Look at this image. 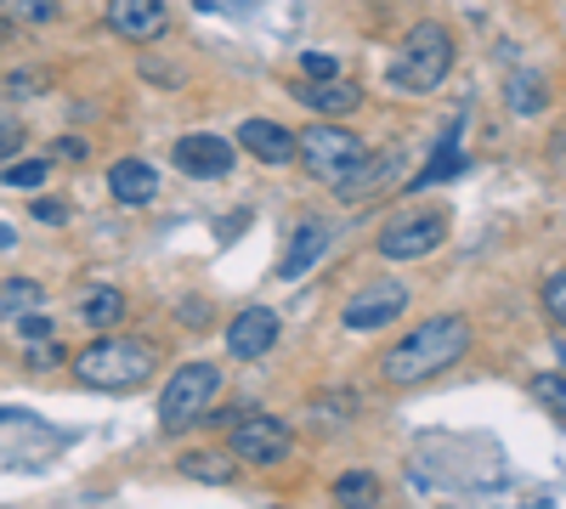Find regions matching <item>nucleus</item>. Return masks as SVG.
<instances>
[{"label": "nucleus", "instance_id": "4", "mask_svg": "<svg viewBox=\"0 0 566 509\" xmlns=\"http://www.w3.org/2000/svg\"><path fill=\"white\" fill-rule=\"evenodd\" d=\"M221 396V368L210 357H193V362H181L170 368V380L159 391V431L165 436H181V431H193L205 413L216 407Z\"/></svg>", "mask_w": 566, "mask_h": 509}, {"label": "nucleus", "instance_id": "18", "mask_svg": "<svg viewBox=\"0 0 566 509\" xmlns=\"http://www.w3.org/2000/svg\"><path fill=\"white\" fill-rule=\"evenodd\" d=\"M459 130H464V119H453V125H448V136L437 142V159L408 181V193H431V188H442L448 176H464V165H470V159H464V148H459Z\"/></svg>", "mask_w": 566, "mask_h": 509}, {"label": "nucleus", "instance_id": "11", "mask_svg": "<svg viewBox=\"0 0 566 509\" xmlns=\"http://www.w3.org/2000/svg\"><path fill=\"white\" fill-rule=\"evenodd\" d=\"M103 23L119 40H130V45H148V40H159L170 29V7H165V0H108Z\"/></svg>", "mask_w": 566, "mask_h": 509}, {"label": "nucleus", "instance_id": "7", "mask_svg": "<svg viewBox=\"0 0 566 509\" xmlns=\"http://www.w3.org/2000/svg\"><path fill=\"white\" fill-rule=\"evenodd\" d=\"M402 311H408V284L402 277H374V284H363L340 306V329L346 335H374V329H386V322H397Z\"/></svg>", "mask_w": 566, "mask_h": 509}, {"label": "nucleus", "instance_id": "30", "mask_svg": "<svg viewBox=\"0 0 566 509\" xmlns=\"http://www.w3.org/2000/svg\"><path fill=\"white\" fill-rule=\"evenodd\" d=\"M34 215H40V221H69V204H63V199H40Z\"/></svg>", "mask_w": 566, "mask_h": 509}, {"label": "nucleus", "instance_id": "13", "mask_svg": "<svg viewBox=\"0 0 566 509\" xmlns=\"http://www.w3.org/2000/svg\"><path fill=\"white\" fill-rule=\"evenodd\" d=\"M328 244H335V226H328L323 215H306V221L295 226L290 250H283V261H277V284H295V277H306V272L328 255Z\"/></svg>", "mask_w": 566, "mask_h": 509}, {"label": "nucleus", "instance_id": "6", "mask_svg": "<svg viewBox=\"0 0 566 509\" xmlns=\"http://www.w3.org/2000/svg\"><path fill=\"white\" fill-rule=\"evenodd\" d=\"M290 425L277 420V413H239L232 420V436H227V453L239 458V465H283L290 458Z\"/></svg>", "mask_w": 566, "mask_h": 509}, {"label": "nucleus", "instance_id": "25", "mask_svg": "<svg viewBox=\"0 0 566 509\" xmlns=\"http://www.w3.org/2000/svg\"><path fill=\"white\" fill-rule=\"evenodd\" d=\"M45 176H52V165H45V159H23V165H12V170H7V188L29 193V188H40Z\"/></svg>", "mask_w": 566, "mask_h": 509}, {"label": "nucleus", "instance_id": "12", "mask_svg": "<svg viewBox=\"0 0 566 509\" xmlns=\"http://www.w3.org/2000/svg\"><path fill=\"white\" fill-rule=\"evenodd\" d=\"M277 335H283V317L272 306H244L239 317L227 322V351L239 362H255V357H266L277 346Z\"/></svg>", "mask_w": 566, "mask_h": 509}, {"label": "nucleus", "instance_id": "34", "mask_svg": "<svg viewBox=\"0 0 566 509\" xmlns=\"http://www.w3.org/2000/svg\"><path fill=\"white\" fill-rule=\"evenodd\" d=\"M555 351H560V362H566V335H560V340H555Z\"/></svg>", "mask_w": 566, "mask_h": 509}, {"label": "nucleus", "instance_id": "16", "mask_svg": "<svg viewBox=\"0 0 566 509\" xmlns=\"http://www.w3.org/2000/svg\"><path fill=\"white\" fill-rule=\"evenodd\" d=\"M232 142L250 148V159H261V165H290L295 159V130H283L277 119H244Z\"/></svg>", "mask_w": 566, "mask_h": 509}, {"label": "nucleus", "instance_id": "19", "mask_svg": "<svg viewBox=\"0 0 566 509\" xmlns=\"http://www.w3.org/2000/svg\"><path fill=\"white\" fill-rule=\"evenodd\" d=\"M80 322H85V329H97V335H108L114 322H125V295H119L114 284L80 289Z\"/></svg>", "mask_w": 566, "mask_h": 509}, {"label": "nucleus", "instance_id": "28", "mask_svg": "<svg viewBox=\"0 0 566 509\" xmlns=\"http://www.w3.org/2000/svg\"><path fill=\"white\" fill-rule=\"evenodd\" d=\"M301 68H306V79H328V74H340V57H328V52H306V57H301Z\"/></svg>", "mask_w": 566, "mask_h": 509}, {"label": "nucleus", "instance_id": "3", "mask_svg": "<svg viewBox=\"0 0 566 509\" xmlns=\"http://www.w3.org/2000/svg\"><path fill=\"white\" fill-rule=\"evenodd\" d=\"M453 57H459V45H453V29L437 23V18H424L402 34L397 45V57H391V85L397 91H437L448 74H453Z\"/></svg>", "mask_w": 566, "mask_h": 509}, {"label": "nucleus", "instance_id": "32", "mask_svg": "<svg viewBox=\"0 0 566 509\" xmlns=\"http://www.w3.org/2000/svg\"><path fill=\"white\" fill-rule=\"evenodd\" d=\"M181 317H187V329H205L199 317H210V306H199V300H187V306H181Z\"/></svg>", "mask_w": 566, "mask_h": 509}, {"label": "nucleus", "instance_id": "14", "mask_svg": "<svg viewBox=\"0 0 566 509\" xmlns=\"http://www.w3.org/2000/svg\"><path fill=\"white\" fill-rule=\"evenodd\" d=\"M295 103H306L317 119H340V114H357L368 97H363L357 79L328 74V79H301V85H295Z\"/></svg>", "mask_w": 566, "mask_h": 509}, {"label": "nucleus", "instance_id": "9", "mask_svg": "<svg viewBox=\"0 0 566 509\" xmlns=\"http://www.w3.org/2000/svg\"><path fill=\"white\" fill-rule=\"evenodd\" d=\"M397 176H402V148H386V153L363 148V159H357L328 193H335L340 204H363V199H374V193L397 188Z\"/></svg>", "mask_w": 566, "mask_h": 509}, {"label": "nucleus", "instance_id": "20", "mask_svg": "<svg viewBox=\"0 0 566 509\" xmlns=\"http://www.w3.org/2000/svg\"><path fill=\"white\" fill-rule=\"evenodd\" d=\"M504 108L515 119H538L549 108V79L544 74H510L504 79Z\"/></svg>", "mask_w": 566, "mask_h": 509}, {"label": "nucleus", "instance_id": "33", "mask_svg": "<svg viewBox=\"0 0 566 509\" xmlns=\"http://www.w3.org/2000/svg\"><path fill=\"white\" fill-rule=\"evenodd\" d=\"M12 244H18V233H12L7 221H0V250H12Z\"/></svg>", "mask_w": 566, "mask_h": 509}, {"label": "nucleus", "instance_id": "17", "mask_svg": "<svg viewBox=\"0 0 566 509\" xmlns=\"http://www.w3.org/2000/svg\"><path fill=\"white\" fill-rule=\"evenodd\" d=\"M176 470H181L187 481H205V487H232L244 465H239L227 447H187V453L176 458Z\"/></svg>", "mask_w": 566, "mask_h": 509}, {"label": "nucleus", "instance_id": "29", "mask_svg": "<svg viewBox=\"0 0 566 509\" xmlns=\"http://www.w3.org/2000/svg\"><path fill=\"white\" fill-rule=\"evenodd\" d=\"M23 148V125L18 119H0V159H12Z\"/></svg>", "mask_w": 566, "mask_h": 509}, {"label": "nucleus", "instance_id": "23", "mask_svg": "<svg viewBox=\"0 0 566 509\" xmlns=\"http://www.w3.org/2000/svg\"><path fill=\"white\" fill-rule=\"evenodd\" d=\"M538 300H544V311H549V322L566 335V266H555L549 277H544V289H538Z\"/></svg>", "mask_w": 566, "mask_h": 509}, {"label": "nucleus", "instance_id": "2", "mask_svg": "<svg viewBox=\"0 0 566 509\" xmlns=\"http://www.w3.org/2000/svg\"><path fill=\"white\" fill-rule=\"evenodd\" d=\"M154 368H159V351L148 340H136V335H97L80 357H74V380L85 391H108V396H125V391H142L154 380Z\"/></svg>", "mask_w": 566, "mask_h": 509}, {"label": "nucleus", "instance_id": "5", "mask_svg": "<svg viewBox=\"0 0 566 509\" xmlns=\"http://www.w3.org/2000/svg\"><path fill=\"white\" fill-rule=\"evenodd\" d=\"M363 136L357 130H346L340 119H312L306 130H295V159L306 165V176L312 181H323V188H335V181L363 159Z\"/></svg>", "mask_w": 566, "mask_h": 509}, {"label": "nucleus", "instance_id": "10", "mask_svg": "<svg viewBox=\"0 0 566 509\" xmlns=\"http://www.w3.org/2000/svg\"><path fill=\"white\" fill-rule=\"evenodd\" d=\"M170 159H176V170H187V176L216 181V176L232 170V159H239V142H227V136H216V130H187V136H176Z\"/></svg>", "mask_w": 566, "mask_h": 509}, {"label": "nucleus", "instance_id": "31", "mask_svg": "<svg viewBox=\"0 0 566 509\" xmlns=\"http://www.w3.org/2000/svg\"><path fill=\"white\" fill-rule=\"evenodd\" d=\"M57 159H85V142L80 136H57Z\"/></svg>", "mask_w": 566, "mask_h": 509}, {"label": "nucleus", "instance_id": "21", "mask_svg": "<svg viewBox=\"0 0 566 509\" xmlns=\"http://www.w3.org/2000/svg\"><path fill=\"white\" fill-rule=\"evenodd\" d=\"M40 300H45V289L34 284V277H12V284H0V322H18Z\"/></svg>", "mask_w": 566, "mask_h": 509}, {"label": "nucleus", "instance_id": "8", "mask_svg": "<svg viewBox=\"0 0 566 509\" xmlns=\"http://www.w3.org/2000/svg\"><path fill=\"white\" fill-rule=\"evenodd\" d=\"M448 244V215L442 210H419V215H402L391 221L380 238H374V250H380L386 261H424L437 255Z\"/></svg>", "mask_w": 566, "mask_h": 509}, {"label": "nucleus", "instance_id": "22", "mask_svg": "<svg viewBox=\"0 0 566 509\" xmlns=\"http://www.w3.org/2000/svg\"><path fill=\"white\" fill-rule=\"evenodd\" d=\"M527 396H533L538 407H549L555 420H566V374H549V368H544V374L527 380Z\"/></svg>", "mask_w": 566, "mask_h": 509}, {"label": "nucleus", "instance_id": "24", "mask_svg": "<svg viewBox=\"0 0 566 509\" xmlns=\"http://www.w3.org/2000/svg\"><path fill=\"white\" fill-rule=\"evenodd\" d=\"M374 492H380V481L363 476V470H352V476H340V481H335V498H340V503H368Z\"/></svg>", "mask_w": 566, "mask_h": 509}, {"label": "nucleus", "instance_id": "27", "mask_svg": "<svg viewBox=\"0 0 566 509\" xmlns=\"http://www.w3.org/2000/svg\"><path fill=\"white\" fill-rule=\"evenodd\" d=\"M0 7H12L18 23H52V18H57L52 0H0Z\"/></svg>", "mask_w": 566, "mask_h": 509}, {"label": "nucleus", "instance_id": "26", "mask_svg": "<svg viewBox=\"0 0 566 509\" xmlns=\"http://www.w3.org/2000/svg\"><path fill=\"white\" fill-rule=\"evenodd\" d=\"M12 329H18V340H23V346H40V340H52V317H45V311L34 306V311H23V317L12 322Z\"/></svg>", "mask_w": 566, "mask_h": 509}, {"label": "nucleus", "instance_id": "15", "mask_svg": "<svg viewBox=\"0 0 566 509\" xmlns=\"http://www.w3.org/2000/svg\"><path fill=\"white\" fill-rule=\"evenodd\" d=\"M159 188H165V181H159V170H154L148 159H114V165H108V199L125 204V210L154 204Z\"/></svg>", "mask_w": 566, "mask_h": 509}, {"label": "nucleus", "instance_id": "1", "mask_svg": "<svg viewBox=\"0 0 566 509\" xmlns=\"http://www.w3.org/2000/svg\"><path fill=\"white\" fill-rule=\"evenodd\" d=\"M470 346H476L470 317H464V311H442V317L413 322L397 346H386V357L374 362V368H380V380H386L391 391H413V385H424V380L448 374L453 362H464Z\"/></svg>", "mask_w": 566, "mask_h": 509}]
</instances>
